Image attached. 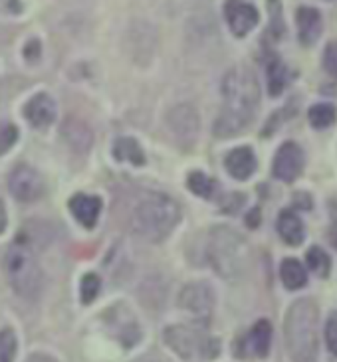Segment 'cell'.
Wrapping results in <instances>:
<instances>
[{"label": "cell", "mask_w": 337, "mask_h": 362, "mask_svg": "<svg viewBox=\"0 0 337 362\" xmlns=\"http://www.w3.org/2000/svg\"><path fill=\"white\" fill-rule=\"evenodd\" d=\"M260 105V86L254 71L236 66L222 79V109L215 121V135L220 139L234 137L256 117Z\"/></svg>", "instance_id": "obj_1"}, {"label": "cell", "mask_w": 337, "mask_h": 362, "mask_svg": "<svg viewBox=\"0 0 337 362\" xmlns=\"http://www.w3.org/2000/svg\"><path fill=\"white\" fill-rule=\"evenodd\" d=\"M317 321H319V311L312 299H299L287 309L284 334H286V349L292 362L319 361Z\"/></svg>", "instance_id": "obj_2"}, {"label": "cell", "mask_w": 337, "mask_h": 362, "mask_svg": "<svg viewBox=\"0 0 337 362\" xmlns=\"http://www.w3.org/2000/svg\"><path fill=\"white\" fill-rule=\"evenodd\" d=\"M181 220V208L167 194H149L145 196L131 214V230L153 244L163 242L177 228Z\"/></svg>", "instance_id": "obj_3"}, {"label": "cell", "mask_w": 337, "mask_h": 362, "mask_svg": "<svg viewBox=\"0 0 337 362\" xmlns=\"http://www.w3.org/2000/svg\"><path fill=\"white\" fill-rule=\"evenodd\" d=\"M4 272L18 297L26 301L38 299L44 289V272L28 242L16 238V242L10 245L4 257Z\"/></svg>", "instance_id": "obj_4"}, {"label": "cell", "mask_w": 337, "mask_h": 362, "mask_svg": "<svg viewBox=\"0 0 337 362\" xmlns=\"http://www.w3.org/2000/svg\"><path fill=\"white\" fill-rule=\"evenodd\" d=\"M207 255L218 275L232 279L242 274L246 267L248 247L242 235H238L234 230L217 226L208 234Z\"/></svg>", "instance_id": "obj_5"}, {"label": "cell", "mask_w": 337, "mask_h": 362, "mask_svg": "<svg viewBox=\"0 0 337 362\" xmlns=\"http://www.w3.org/2000/svg\"><path fill=\"white\" fill-rule=\"evenodd\" d=\"M165 343L185 361H210L218 354V343L198 325H171L165 329Z\"/></svg>", "instance_id": "obj_6"}, {"label": "cell", "mask_w": 337, "mask_h": 362, "mask_svg": "<svg viewBox=\"0 0 337 362\" xmlns=\"http://www.w3.org/2000/svg\"><path fill=\"white\" fill-rule=\"evenodd\" d=\"M101 323L109 337L118 341L123 349H133L141 341V327H139L137 317L123 303L108 307L101 313Z\"/></svg>", "instance_id": "obj_7"}, {"label": "cell", "mask_w": 337, "mask_h": 362, "mask_svg": "<svg viewBox=\"0 0 337 362\" xmlns=\"http://www.w3.org/2000/svg\"><path fill=\"white\" fill-rule=\"evenodd\" d=\"M178 305L185 313L195 317L198 323H208L212 317V311H215V305H217V297H215V291L208 284L193 281V284H187L181 289Z\"/></svg>", "instance_id": "obj_8"}, {"label": "cell", "mask_w": 337, "mask_h": 362, "mask_svg": "<svg viewBox=\"0 0 337 362\" xmlns=\"http://www.w3.org/2000/svg\"><path fill=\"white\" fill-rule=\"evenodd\" d=\"M10 194L14 196L18 202H36L46 192V182L36 168L28 165H18L12 168L8 177Z\"/></svg>", "instance_id": "obj_9"}, {"label": "cell", "mask_w": 337, "mask_h": 362, "mask_svg": "<svg viewBox=\"0 0 337 362\" xmlns=\"http://www.w3.org/2000/svg\"><path fill=\"white\" fill-rule=\"evenodd\" d=\"M167 127L177 139V143L185 147H193L197 143L198 131H200V119H198L197 109L188 103L175 105L167 113Z\"/></svg>", "instance_id": "obj_10"}, {"label": "cell", "mask_w": 337, "mask_h": 362, "mask_svg": "<svg viewBox=\"0 0 337 362\" xmlns=\"http://www.w3.org/2000/svg\"><path fill=\"white\" fill-rule=\"evenodd\" d=\"M306 165V157H304V151L299 148V145L287 141L282 147L276 151V157H274V167L272 173L278 180L282 182H294Z\"/></svg>", "instance_id": "obj_11"}, {"label": "cell", "mask_w": 337, "mask_h": 362, "mask_svg": "<svg viewBox=\"0 0 337 362\" xmlns=\"http://www.w3.org/2000/svg\"><path fill=\"white\" fill-rule=\"evenodd\" d=\"M224 16H227L228 28L232 30V34L242 38L248 32L256 28L258 24V10L244 0H227L224 2Z\"/></svg>", "instance_id": "obj_12"}, {"label": "cell", "mask_w": 337, "mask_h": 362, "mask_svg": "<svg viewBox=\"0 0 337 362\" xmlns=\"http://www.w3.org/2000/svg\"><path fill=\"white\" fill-rule=\"evenodd\" d=\"M22 113L34 129H48L56 121V103L48 93H36L26 101Z\"/></svg>", "instance_id": "obj_13"}, {"label": "cell", "mask_w": 337, "mask_h": 362, "mask_svg": "<svg viewBox=\"0 0 337 362\" xmlns=\"http://www.w3.org/2000/svg\"><path fill=\"white\" fill-rule=\"evenodd\" d=\"M68 208L78 224L91 230L93 226L98 224L99 214H101V200L98 196L74 194L69 198Z\"/></svg>", "instance_id": "obj_14"}, {"label": "cell", "mask_w": 337, "mask_h": 362, "mask_svg": "<svg viewBox=\"0 0 337 362\" xmlns=\"http://www.w3.org/2000/svg\"><path fill=\"white\" fill-rule=\"evenodd\" d=\"M224 167L232 178L246 180L256 170V155L252 153L250 147H238L228 153L227 158H224Z\"/></svg>", "instance_id": "obj_15"}, {"label": "cell", "mask_w": 337, "mask_h": 362, "mask_svg": "<svg viewBox=\"0 0 337 362\" xmlns=\"http://www.w3.org/2000/svg\"><path fill=\"white\" fill-rule=\"evenodd\" d=\"M321 14L317 8L302 6L297 10V28H299V40L304 46L316 44V40L321 34Z\"/></svg>", "instance_id": "obj_16"}, {"label": "cell", "mask_w": 337, "mask_h": 362, "mask_svg": "<svg viewBox=\"0 0 337 362\" xmlns=\"http://www.w3.org/2000/svg\"><path fill=\"white\" fill-rule=\"evenodd\" d=\"M270 344H272V325L266 319H260L248 333L246 351L258 358H264L270 353Z\"/></svg>", "instance_id": "obj_17"}, {"label": "cell", "mask_w": 337, "mask_h": 362, "mask_svg": "<svg viewBox=\"0 0 337 362\" xmlns=\"http://www.w3.org/2000/svg\"><path fill=\"white\" fill-rule=\"evenodd\" d=\"M276 228L278 234L282 235V240L287 245H299L306 238V230H304L299 216L296 212H292V210H284L282 214L278 216Z\"/></svg>", "instance_id": "obj_18"}, {"label": "cell", "mask_w": 337, "mask_h": 362, "mask_svg": "<svg viewBox=\"0 0 337 362\" xmlns=\"http://www.w3.org/2000/svg\"><path fill=\"white\" fill-rule=\"evenodd\" d=\"M62 133L69 143V147L78 151V153H86L89 145H91V131L78 119H69L62 129Z\"/></svg>", "instance_id": "obj_19"}, {"label": "cell", "mask_w": 337, "mask_h": 362, "mask_svg": "<svg viewBox=\"0 0 337 362\" xmlns=\"http://www.w3.org/2000/svg\"><path fill=\"white\" fill-rule=\"evenodd\" d=\"M113 157L119 163H131L135 167L145 165V153L139 147V143L131 137H119L113 145Z\"/></svg>", "instance_id": "obj_20"}, {"label": "cell", "mask_w": 337, "mask_h": 362, "mask_svg": "<svg viewBox=\"0 0 337 362\" xmlns=\"http://www.w3.org/2000/svg\"><path fill=\"white\" fill-rule=\"evenodd\" d=\"M280 277H282V284L286 285V289L290 291H296L302 289L307 284V272L304 265L299 264L294 257H287L280 265Z\"/></svg>", "instance_id": "obj_21"}, {"label": "cell", "mask_w": 337, "mask_h": 362, "mask_svg": "<svg viewBox=\"0 0 337 362\" xmlns=\"http://www.w3.org/2000/svg\"><path fill=\"white\" fill-rule=\"evenodd\" d=\"M287 83V69L286 66L274 56V58L268 62V89H270V95H280Z\"/></svg>", "instance_id": "obj_22"}, {"label": "cell", "mask_w": 337, "mask_h": 362, "mask_svg": "<svg viewBox=\"0 0 337 362\" xmlns=\"http://www.w3.org/2000/svg\"><path fill=\"white\" fill-rule=\"evenodd\" d=\"M187 186L188 190H193V194L200 196V198H207V200L217 194L218 188L217 182L210 177H207L205 173H200V170H195V173L188 175Z\"/></svg>", "instance_id": "obj_23"}, {"label": "cell", "mask_w": 337, "mask_h": 362, "mask_svg": "<svg viewBox=\"0 0 337 362\" xmlns=\"http://www.w3.org/2000/svg\"><path fill=\"white\" fill-rule=\"evenodd\" d=\"M309 125L316 129H327L336 123L337 111L331 103H317L309 109Z\"/></svg>", "instance_id": "obj_24"}, {"label": "cell", "mask_w": 337, "mask_h": 362, "mask_svg": "<svg viewBox=\"0 0 337 362\" xmlns=\"http://www.w3.org/2000/svg\"><path fill=\"white\" fill-rule=\"evenodd\" d=\"M307 267L312 269V274H316L317 277H327L329 275V269H331V259L329 255L321 250V247H309L306 254Z\"/></svg>", "instance_id": "obj_25"}, {"label": "cell", "mask_w": 337, "mask_h": 362, "mask_svg": "<svg viewBox=\"0 0 337 362\" xmlns=\"http://www.w3.org/2000/svg\"><path fill=\"white\" fill-rule=\"evenodd\" d=\"M99 289H101V281L96 274H86L81 277V284H79V297H81V303L89 305L98 299Z\"/></svg>", "instance_id": "obj_26"}, {"label": "cell", "mask_w": 337, "mask_h": 362, "mask_svg": "<svg viewBox=\"0 0 337 362\" xmlns=\"http://www.w3.org/2000/svg\"><path fill=\"white\" fill-rule=\"evenodd\" d=\"M18 341L12 329H0V362H14Z\"/></svg>", "instance_id": "obj_27"}, {"label": "cell", "mask_w": 337, "mask_h": 362, "mask_svg": "<svg viewBox=\"0 0 337 362\" xmlns=\"http://www.w3.org/2000/svg\"><path fill=\"white\" fill-rule=\"evenodd\" d=\"M270 2V18H272V32L274 38H282L284 36V20H282V4L280 0H268Z\"/></svg>", "instance_id": "obj_28"}, {"label": "cell", "mask_w": 337, "mask_h": 362, "mask_svg": "<svg viewBox=\"0 0 337 362\" xmlns=\"http://www.w3.org/2000/svg\"><path fill=\"white\" fill-rule=\"evenodd\" d=\"M324 68L329 76L337 78V42H329L324 49Z\"/></svg>", "instance_id": "obj_29"}, {"label": "cell", "mask_w": 337, "mask_h": 362, "mask_svg": "<svg viewBox=\"0 0 337 362\" xmlns=\"http://www.w3.org/2000/svg\"><path fill=\"white\" fill-rule=\"evenodd\" d=\"M16 139H18V131L14 127H10L8 125V127L0 129V155L10 151V147L16 143Z\"/></svg>", "instance_id": "obj_30"}, {"label": "cell", "mask_w": 337, "mask_h": 362, "mask_svg": "<svg viewBox=\"0 0 337 362\" xmlns=\"http://www.w3.org/2000/svg\"><path fill=\"white\" fill-rule=\"evenodd\" d=\"M326 343L329 351L337 356V319H329L326 325Z\"/></svg>", "instance_id": "obj_31"}, {"label": "cell", "mask_w": 337, "mask_h": 362, "mask_svg": "<svg viewBox=\"0 0 337 362\" xmlns=\"http://www.w3.org/2000/svg\"><path fill=\"white\" fill-rule=\"evenodd\" d=\"M294 204H296L297 208H302V210H312L314 200L309 198V194H307V192H297V194L294 196Z\"/></svg>", "instance_id": "obj_32"}, {"label": "cell", "mask_w": 337, "mask_h": 362, "mask_svg": "<svg viewBox=\"0 0 337 362\" xmlns=\"http://www.w3.org/2000/svg\"><path fill=\"white\" fill-rule=\"evenodd\" d=\"M26 362H58L54 356H50V354H44V353H34L30 354Z\"/></svg>", "instance_id": "obj_33"}, {"label": "cell", "mask_w": 337, "mask_h": 362, "mask_svg": "<svg viewBox=\"0 0 337 362\" xmlns=\"http://www.w3.org/2000/svg\"><path fill=\"white\" fill-rule=\"evenodd\" d=\"M131 362H171L165 356H159V354H145V356H139L135 361Z\"/></svg>", "instance_id": "obj_34"}, {"label": "cell", "mask_w": 337, "mask_h": 362, "mask_svg": "<svg viewBox=\"0 0 337 362\" xmlns=\"http://www.w3.org/2000/svg\"><path fill=\"white\" fill-rule=\"evenodd\" d=\"M6 230V210H4V206L0 202V234Z\"/></svg>", "instance_id": "obj_35"}, {"label": "cell", "mask_w": 337, "mask_h": 362, "mask_svg": "<svg viewBox=\"0 0 337 362\" xmlns=\"http://www.w3.org/2000/svg\"><path fill=\"white\" fill-rule=\"evenodd\" d=\"M246 222L250 228H256L258 226V208H254V210H252V216H250V218H246Z\"/></svg>", "instance_id": "obj_36"}, {"label": "cell", "mask_w": 337, "mask_h": 362, "mask_svg": "<svg viewBox=\"0 0 337 362\" xmlns=\"http://www.w3.org/2000/svg\"><path fill=\"white\" fill-rule=\"evenodd\" d=\"M333 244H336V247H337V235H336V238H333Z\"/></svg>", "instance_id": "obj_37"}]
</instances>
